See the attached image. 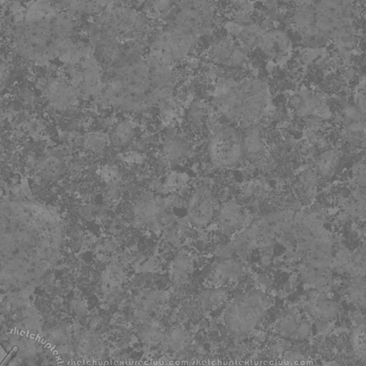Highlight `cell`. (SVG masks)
<instances>
[{
    "mask_svg": "<svg viewBox=\"0 0 366 366\" xmlns=\"http://www.w3.org/2000/svg\"><path fill=\"white\" fill-rule=\"evenodd\" d=\"M270 307L271 300L262 290L245 291L227 305L224 315L226 327L234 335H245L262 322Z\"/></svg>",
    "mask_w": 366,
    "mask_h": 366,
    "instance_id": "6da1fadb",
    "label": "cell"
},
{
    "mask_svg": "<svg viewBox=\"0 0 366 366\" xmlns=\"http://www.w3.org/2000/svg\"><path fill=\"white\" fill-rule=\"evenodd\" d=\"M101 24L127 41L148 39L150 20L143 10L121 3H111L98 16Z\"/></svg>",
    "mask_w": 366,
    "mask_h": 366,
    "instance_id": "7a4b0ae2",
    "label": "cell"
},
{
    "mask_svg": "<svg viewBox=\"0 0 366 366\" xmlns=\"http://www.w3.org/2000/svg\"><path fill=\"white\" fill-rule=\"evenodd\" d=\"M207 152L211 163L218 169H228L239 166L244 157L242 138L232 125H222L209 135Z\"/></svg>",
    "mask_w": 366,
    "mask_h": 366,
    "instance_id": "3957f363",
    "label": "cell"
},
{
    "mask_svg": "<svg viewBox=\"0 0 366 366\" xmlns=\"http://www.w3.org/2000/svg\"><path fill=\"white\" fill-rule=\"evenodd\" d=\"M71 84L79 97L94 100L102 92L105 75L102 63L92 54L73 66Z\"/></svg>",
    "mask_w": 366,
    "mask_h": 366,
    "instance_id": "277c9868",
    "label": "cell"
},
{
    "mask_svg": "<svg viewBox=\"0 0 366 366\" xmlns=\"http://www.w3.org/2000/svg\"><path fill=\"white\" fill-rule=\"evenodd\" d=\"M217 211V201L213 192L207 186L195 188L189 198L187 214L190 223L197 227L208 226Z\"/></svg>",
    "mask_w": 366,
    "mask_h": 366,
    "instance_id": "5b68a950",
    "label": "cell"
},
{
    "mask_svg": "<svg viewBox=\"0 0 366 366\" xmlns=\"http://www.w3.org/2000/svg\"><path fill=\"white\" fill-rule=\"evenodd\" d=\"M244 274V265L239 259L227 258L210 269L208 279L214 287H224L239 281Z\"/></svg>",
    "mask_w": 366,
    "mask_h": 366,
    "instance_id": "8992f818",
    "label": "cell"
},
{
    "mask_svg": "<svg viewBox=\"0 0 366 366\" xmlns=\"http://www.w3.org/2000/svg\"><path fill=\"white\" fill-rule=\"evenodd\" d=\"M139 134L137 122L128 117L117 119L108 132L110 145L119 149L131 145Z\"/></svg>",
    "mask_w": 366,
    "mask_h": 366,
    "instance_id": "52a82bcc",
    "label": "cell"
},
{
    "mask_svg": "<svg viewBox=\"0 0 366 366\" xmlns=\"http://www.w3.org/2000/svg\"><path fill=\"white\" fill-rule=\"evenodd\" d=\"M185 134L175 129H169L166 132L162 142V150L168 161L176 162L187 155L189 140Z\"/></svg>",
    "mask_w": 366,
    "mask_h": 366,
    "instance_id": "ba28073f",
    "label": "cell"
},
{
    "mask_svg": "<svg viewBox=\"0 0 366 366\" xmlns=\"http://www.w3.org/2000/svg\"><path fill=\"white\" fill-rule=\"evenodd\" d=\"M212 107L202 99H193L184 113V119L189 129L204 126L209 116L212 114Z\"/></svg>",
    "mask_w": 366,
    "mask_h": 366,
    "instance_id": "9c48e42d",
    "label": "cell"
},
{
    "mask_svg": "<svg viewBox=\"0 0 366 366\" xmlns=\"http://www.w3.org/2000/svg\"><path fill=\"white\" fill-rule=\"evenodd\" d=\"M309 310L317 317L329 320L337 315L338 305L327 297L317 295L309 300Z\"/></svg>",
    "mask_w": 366,
    "mask_h": 366,
    "instance_id": "30bf717a",
    "label": "cell"
},
{
    "mask_svg": "<svg viewBox=\"0 0 366 366\" xmlns=\"http://www.w3.org/2000/svg\"><path fill=\"white\" fill-rule=\"evenodd\" d=\"M247 217L237 204L229 203L222 208L220 221L222 226L229 230H236L244 226Z\"/></svg>",
    "mask_w": 366,
    "mask_h": 366,
    "instance_id": "8fae6325",
    "label": "cell"
},
{
    "mask_svg": "<svg viewBox=\"0 0 366 366\" xmlns=\"http://www.w3.org/2000/svg\"><path fill=\"white\" fill-rule=\"evenodd\" d=\"M340 157L338 152L335 149H327L322 152L315 161L317 174L325 177L332 175L339 166Z\"/></svg>",
    "mask_w": 366,
    "mask_h": 366,
    "instance_id": "7c38bea8",
    "label": "cell"
},
{
    "mask_svg": "<svg viewBox=\"0 0 366 366\" xmlns=\"http://www.w3.org/2000/svg\"><path fill=\"white\" fill-rule=\"evenodd\" d=\"M83 143L88 151L94 154L102 153L110 146L108 132L98 129L88 132Z\"/></svg>",
    "mask_w": 366,
    "mask_h": 366,
    "instance_id": "4fadbf2b",
    "label": "cell"
},
{
    "mask_svg": "<svg viewBox=\"0 0 366 366\" xmlns=\"http://www.w3.org/2000/svg\"><path fill=\"white\" fill-rule=\"evenodd\" d=\"M193 261L186 252H181L174 258L172 265L171 274L178 283L184 281L192 271Z\"/></svg>",
    "mask_w": 366,
    "mask_h": 366,
    "instance_id": "5bb4252c",
    "label": "cell"
},
{
    "mask_svg": "<svg viewBox=\"0 0 366 366\" xmlns=\"http://www.w3.org/2000/svg\"><path fill=\"white\" fill-rule=\"evenodd\" d=\"M345 294L351 303L364 307L365 304V286L363 277H353L346 287Z\"/></svg>",
    "mask_w": 366,
    "mask_h": 366,
    "instance_id": "9a60e30c",
    "label": "cell"
},
{
    "mask_svg": "<svg viewBox=\"0 0 366 366\" xmlns=\"http://www.w3.org/2000/svg\"><path fill=\"white\" fill-rule=\"evenodd\" d=\"M351 344L355 354L359 357L365 355V325H357L352 331Z\"/></svg>",
    "mask_w": 366,
    "mask_h": 366,
    "instance_id": "2e32d148",
    "label": "cell"
},
{
    "mask_svg": "<svg viewBox=\"0 0 366 366\" xmlns=\"http://www.w3.org/2000/svg\"><path fill=\"white\" fill-rule=\"evenodd\" d=\"M227 299V292L224 287H214L203 294L204 302L209 306H217Z\"/></svg>",
    "mask_w": 366,
    "mask_h": 366,
    "instance_id": "e0dca14e",
    "label": "cell"
},
{
    "mask_svg": "<svg viewBox=\"0 0 366 366\" xmlns=\"http://www.w3.org/2000/svg\"><path fill=\"white\" fill-rule=\"evenodd\" d=\"M280 325L281 328H284V332L291 334L295 332V330L298 332L302 324L298 317L297 318L295 315H292V314L288 313L283 317V319L280 322Z\"/></svg>",
    "mask_w": 366,
    "mask_h": 366,
    "instance_id": "ac0fdd59",
    "label": "cell"
},
{
    "mask_svg": "<svg viewBox=\"0 0 366 366\" xmlns=\"http://www.w3.org/2000/svg\"><path fill=\"white\" fill-rule=\"evenodd\" d=\"M283 366H317L310 361L300 355H292L286 359V363Z\"/></svg>",
    "mask_w": 366,
    "mask_h": 366,
    "instance_id": "d6986e66",
    "label": "cell"
},
{
    "mask_svg": "<svg viewBox=\"0 0 366 366\" xmlns=\"http://www.w3.org/2000/svg\"><path fill=\"white\" fill-rule=\"evenodd\" d=\"M19 347L17 346H15L13 347L11 351L9 352V354L6 356V357L4 359V360L2 362L0 366H6L7 364L10 362L11 359L13 357V356L16 354V352L18 351Z\"/></svg>",
    "mask_w": 366,
    "mask_h": 366,
    "instance_id": "ffe728a7",
    "label": "cell"
}]
</instances>
